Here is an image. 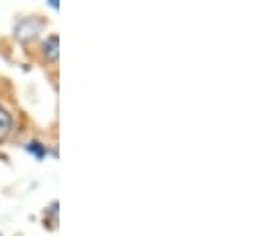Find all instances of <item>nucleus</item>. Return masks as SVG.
<instances>
[{
  "label": "nucleus",
  "mask_w": 256,
  "mask_h": 236,
  "mask_svg": "<svg viewBox=\"0 0 256 236\" xmlns=\"http://www.w3.org/2000/svg\"><path fill=\"white\" fill-rule=\"evenodd\" d=\"M40 28H42V22H40V20L26 18V20H22V22L18 24L16 36H18V40H28V38H34Z\"/></svg>",
  "instance_id": "nucleus-1"
},
{
  "label": "nucleus",
  "mask_w": 256,
  "mask_h": 236,
  "mask_svg": "<svg viewBox=\"0 0 256 236\" xmlns=\"http://www.w3.org/2000/svg\"><path fill=\"white\" fill-rule=\"evenodd\" d=\"M44 56H46V60H52V62H56L60 56V40H58L56 34H52L44 42Z\"/></svg>",
  "instance_id": "nucleus-2"
},
{
  "label": "nucleus",
  "mask_w": 256,
  "mask_h": 236,
  "mask_svg": "<svg viewBox=\"0 0 256 236\" xmlns=\"http://www.w3.org/2000/svg\"><path fill=\"white\" fill-rule=\"evenodd\" d=\"M26 151L32 153V155H36V159H44L46 157V147L42 143H38V141H30L26 145Z\"/></svg>",
  "instance_id": "nucleus-3"
},
{
  "label": "nucleus",
  "mask_w": 256,
  "mask_h": 236,
  "mask_svg": "<svg viewBox=\"0 0 256 236\" xmlns=\"http://www.w3.org/2000/svg\"><path fill=\"white\" fill-rule=\"evenodd\" d=\"M10 125H12V121H10V116L0 108V139L2 137H6L8 135V131H10Z\"/></svg>",
  "instance_id": "nucleus-4"
},
{
  "label": "nucleus",
  "mask_w": 256,
  "mask_h": 236,
  "mask_svg": "<svg viewBox=\"0 0 256 236\" xmlns=\"http://www.w3.org/2000/svg\"><path fill=\"white\" fill-rule=\"evenodd\" d=\"M0 236H2V234H0Z\"/></svg>",
  "instance_id": "nucleus-5"
}]
</instances>
